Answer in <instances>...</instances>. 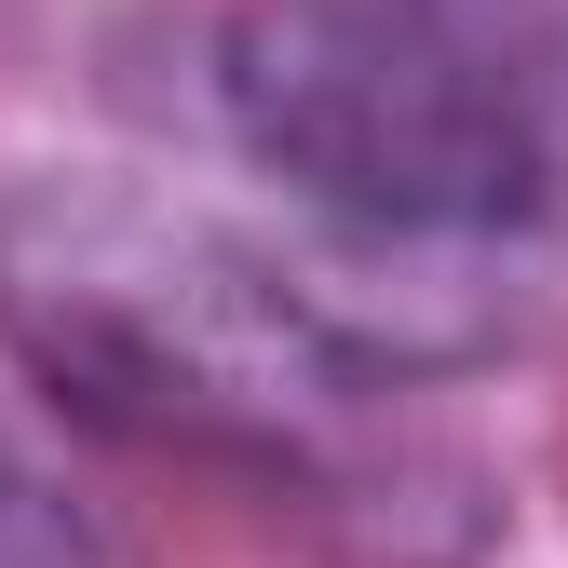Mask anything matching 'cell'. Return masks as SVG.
Returning a JSON list of instances; mask_svg holds the SVG:
<instances>
[{
    "label": "cell",
    "mask_w": 568,
    "mask_h": 568,
    "mask_svg": "<svg viewBox=\"0 0 568 568\" xmlns=\"http://www.w3.org/2000/svg\"><path fill=\"white\" fill-rule=\"evenodd\" d=\"M0 352L109 447L271 487L352 568H460L487 528L474 460L393 419L312 312L298 257L190 190L14 176L0 190Z\"/></svg>",
    "instance_id": "6da1fadb"
},
{
    "label": "cell",
    "mask_w": 568,
    "mask_h": 568,
    "mask_svg": "<svg viewBox=\"0 0 568 568\" xmlns=\"http://www.w3.org/2000/svg\"><path fill=\"white\" fill-rule=\"evenodd\" d=\"M203 109L338 231L528 244L568 217V0H231Z\"/></svg>",
    "instance_id": "7a4b0ae2"
},
{
    "label": "cell",
    "mask_w": 568,
    "mask_h": 568,
    "mask_svg": "<svg viewBox=\"0 0 568 568\" xmlns=\"http://www.w3.org/2000/svg\"><path fill=\"white\" fill-rule=\"evenodd\" d=\"M0 568H95V541H82V515H68V487L0 434Z\"/></svg>",
    "instance_id": "3957f363"
}]
</instances>
